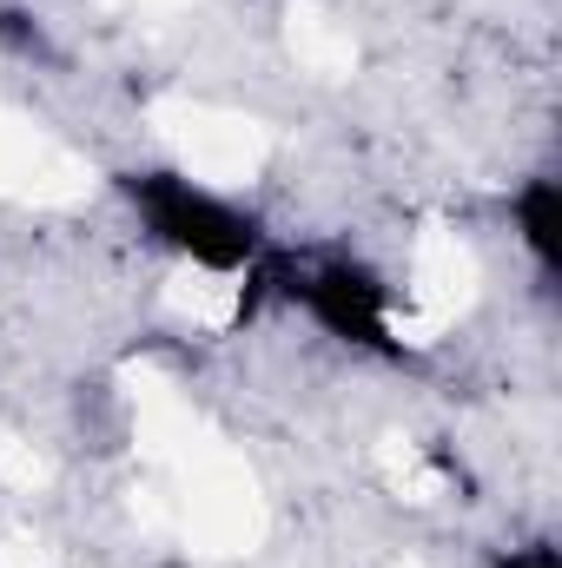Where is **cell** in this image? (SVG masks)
Segmentation results:
<instances>
[{"instance_id":"cell-1","label":"cell","mask_w":562,"mask_h":568,"mask_svg":"<svg viewBox=\"0 0 562 568\" xmlns=\"http://www.w3.org/2000/svg\"><path fill=\"white\" fill-rule=\"evenodd\" d=\"M113 192H120L133 232L159 258H172L212 284H232V291L252 284V272L265 265V252L279 239L259 219V205H245L239 192H219L179 165H120Z\"/></svg>"},{"instance_id":"cell-2","label":"cell","mask_w":562,"mask_h":568,"mask_svg":"<svg viewBox=\"0 0 562 568\" xmlns=\"http://www.w3.org/2000/svg\"><path fill=\"white\" fill-rule=\"evenodd\" d=\"M245 304H279L298 311L311 331L338 337L358 357H404V324H398V284L384 278L364 252L351 245H324V239H272L265 265L239 291Z\"/></svg>"},{"instance_id":"cell-3","label":"cell","mask_w":562,"mask_h":568,"mask_svg":"<svg viewBox=\"0 0 562 568\" xmlns=\"http://www.w3.org/2000/svg\"><path fill=\"white\" fill-rule=\"evenodd\" d=\"M510 245L523 252V265L550 291L562 265V192L550 172H523L510 185Z\"/></svg>"},{"instance_id":"cell-4","label":"cell","mask_w":562,"mask_h":568,"mask_svg":"<svg viewBox=\"0 0 562 568\" xmlns=\"http://www.w3.org/2000/svg\"><path fill=\"white\" fill-rule=\"evenodd\" d=\"M490 568H562V549L550 542V536H530V542H503V549L490 556Z\"/></svg>"}]
</instances>
